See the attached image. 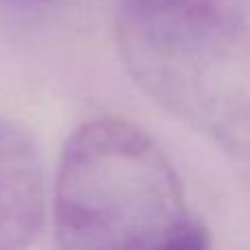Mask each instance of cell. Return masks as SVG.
Wrapping results in <instances>:
<instances>
[{"instance_id":"7a4b0ae2","label":"cell","mask_w":250,"mask_h":250,"mask_svg":"<svg viewBox=\"0 0 250 250\" xmlns=\"http://www.w3.org/2000/svg\"><path fill=\"white\" fill-rule=\"evenodd\" d=\"M117 46L147 97L250 160L248 22L119 7Z\"/></svg>"},{"instance_id":"8992f818","label":"cell","mask_w":250,"mask_h":250,"mask_svg":"<svg viewBox=\"0 0 250 250\" xmlns=\"http://www.w3.org/2000/svg\"><path fill=\"white\" fill-rule=\"evenodd\" d=\"M11 2H44V0H11Z\"/></svg>"},{"instance_id":"277c9868","label":"cell","mask_w":250,"mask_h":250,"mask_svg":"<svg viewBox=\"0 0 250 250\" xmlns=\"http://www.w3.org/2000/svg\"><path fill=\"white\" fill-rule=\"evenodd\" d=\"M119 7L189 13L230 22H248L250 16V0H119Z\"/></svg>"},{"instance_id":"3957f363","label":"cell","mask_w":250,"mask_h":250,"mask_svg":"<svg viewBox=\"0 0 250 250\" xmlns=\"http://www.w3.org/2000/svg\"><path fill=\"white\" fill-rule=\"evenodd\" d=\"M46 208L38 145L0 114V250H26L38 237Z\"/></svg>"},{"instance_id":"6da1fadb","label":"cell","mask_w":250,"mask_h":250,"mask_svg":"<svg viewBox=\"0 0 250 250\" xmlns=\"http://www.w3.org/2000/svg\"><path fill=\"white\" fill-rule=\"evenodd\" d=\"M60 250H156L189 213L171 163L123 119H92L68 138L55 180Z\"/></svg>"},{"instance_id":"5b68a950","label":"cell","mask_w":250,"mask_h":250,"mask_svg":"<svg viewBox=\"0 0 250 250\" xmlns=\"http://www.w3.org/2000/svg\"><path fill=\"white\" fill-rule=\"evenodd\" d=\"M156 250H211V244L204 226L195 217L187 215Z\"/></svg>"}]
</instances>
